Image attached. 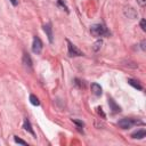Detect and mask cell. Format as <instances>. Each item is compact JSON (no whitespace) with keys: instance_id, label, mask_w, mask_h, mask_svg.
<instances>
[{"instance_id":"obj_1","label":"cell","mask_w":146,"mask_h":146,"mask_svg":"<svg viewBox=\"0 0 146 146\" xmlns=\"http://www.w3.org/2000/svg\"><path fill=\"white\" fill-rule=\"evenodd\" d=\"M90 32L96 38H99V36H108L110 35V32L108 30L106 29L105 25L103 24H94L91 27H90Z\"/></svg>"},{"instance_id":"obj_2","label":"cell","mask_w":146,"mask_h":146,"mask_svg":"<svg viewBox=\"0 0 146 146\" xmlns=\"http://www.w3.org/2000/svg\"><path fill=\"white\" fill-rule=\"evenodd\" d=\"M137 123L143 124L141 121H136V120H133V119L123 117V119H121V120L117 122V125H119L121 129H129V128H131L133 124H137Z\"/></svg>"},{"instance_id":"obj_3","label":"cell","mask_w":146,"mask_h":146,"mask_svg":"<svg viewBox=\"0 0 146 146\" xmlns=\"http://www.w3.org/2000/svg\"><path fill=\"white\" fill-rule=\"evenodd\" d=\"M67 44H68V55L71 57H73V56H83V52L81 50H79L70 40H67Z\"/></svg>"},{"instance_id":"obj_4","label":"cell","mask_w":146,"mask_h":146,"mask_svg":"<svg viewBox=\"0 0 146 146\" xmlns=\"http://www.w3.org/2000/svg\"><path fill=\"white\" fill-rule=\"evenodd\" d=\"M32 50L34 54H40L42 50V41L40 40L39 36H34L33 43H32Z\"/></svg>"},{"instance_id":"obj_5","label":"cell","mask_w":146,"mask_h":146,"mask_svg":"<svg viewBox=\"0 0 146 146\" xmlns=\"http://www.w3.org/2000/svg\"><path fill=\"white\" fill-rule=\"evenodd\" d=\"M123 13H124V15H125L128 18H130V19L137 18V11H136L132 7H125L124 10H123Z\"/></svg>"},{"instance_id":"obj_6","label":"cell","mask_w":146,"mask_h":146,"mask_svg":"<svg viewBox=\"0 0 146 146\" xmlns=\"http://www.w3.org/2000/svg\"><path fill=\"white\" fill-rule=\"evenodd\" d=\"M43 31L46 32L47 36H48V40L50 43H52V27H51V24L48 23L46 25H43Z\"/></svg>"},{"instance_id":"obj_7","label":"cell","mask_w":146,"mask_h":146,"mask_svg":"<svg viewBox=\"0 0 146 146\" xmlns=\"http://www.w3.org/2000/svg\"><path fill=\"white\" fill-rule=\"evenodd\" d=\"M146 137V131L144 129H140V130H137L135 131L133 133H131V138L132 139H143Z\"/></svg>"},{"instance_id":"obj_8","label":"cell","mask_w":146,"mask_h":146,"mask_svg":"<svg viewBox=\"0 0 146 146\" xmlns=\"http://www.w3.org/2000/svg\"><path fill=\"white\" fill-rule=\"evenodd\" d=\"M23 64H24V66L26 68L31 70V67H32V60H31V57H30L29 54H24V56H23Z\"/></svg>"},{"instance_id":"obj_9","label":"cell","mask_w":146,"mask_h":146,"mask_svg":"<svg viewBox=\"0 0 146 146\" xmlns=\"http://www.w3.org/2000/svg\"><path fill=\"white\" fill-rule=\"evenodd\" d=\"M91 92L95 96H100L102 95V87L98 83H91Z\"/></svg>"},{"instance_id":"obj_10","label":"cell","mask_w":146,"mask_h":146,"mask_svg":"<svg viewBox=\"0 0 146 146\" xmlns=\"http://www.w3.org/2000/svg\"><path fill=\"white\" fill-rule=\"evenodd\" d=\"M23 128L27 131V132H30L31 135H33V136H35V133H34V131H33V129H32V125H31V123H30V121L27 120V119H25L24 120V123H23Z\"/></svg>"},{"instance_id":"obj_11","label":"cell","mask_w":146,"mask_h":146,"mask_svg":"<svg viewBox=\"0 0 146 146\" xmlns=\"http://www.w3.org/2000/svg\"><path fill=\"white\" fill-rule=\"evenodd\" d=\"M128 83H129L130 86H132L133 88L138 89V90H143V87H141V84H140L138 81L133 80V79H128Z\"/></svg>"},{"instance_id":"obj_12","label":"cell","mask_w":146,"mask_h":146,"mask_svg":"<svg viewBox=\"0 0 146 146\" xmlns=\"http://www.w3.org/2000/svg\"><path fill=\"white\" fill-rule=\"evenodd\" d=\"M108 104H110L111 108L113 110V112H120V111H121V107H120L119 105H116L112 98H110V99H108Z\"/></svg>"},{"instance_id":"obj_13","label":"cell","mask_w":146,"mask_h":146,"mask_svg":"<svg viewBox=\"0 0 146 146\" xmlns=\"http://www.w3.org/2000/svg\"><path fill=\"white\" fill-rule=\"evenodd\" d=\"M30 102H31V104H32V105H34V106L40 105L39 99H38V98H36V96H34V95H30Z\"/></svg>"},{"instance_id":"obj_14","label":"cell","mask_w":146,"mask_h":146,"mask_svg":"<svg viewBox=\"0 0 146 146\" xmlns=\"http://www.w3.org/2000/svg\"><path fill=\"white\" fill-rule=\"evenodd\" d=\"M102 46H103V41H102V40H97V41L94 43L92 49H94L95 51H98V50L102 48Z\"/></svg>"},{"instance_id":"obj_15","label":"cell","mask_w":146,"mask_h":146,"mask_svg":"<svg viewBox=\"0 0 146 146\" xmlns=\"http://www.w3.org/2000/svg\"><path fill=\"white\" fill-rule=\"evenodd\" d=\"M14 140L17 143V144H22V145H26V141L25 140H23V139H21V138H18L17 136H14Z\"/></svg>"},{"instance_id":"obj_16","label":"cell","mask_w":146,"mask_h":146,"mask_svg":"<svg viewBox=\"0 0 146 146\" xmlns=\"http://www.w3.org/2000/svg\"><path fill=\"white\" fill-rule=\"evenodd\" d=\"M140 27H141L143 31H146V21H145V18H143L140 21Z\"/></svg>"},{"instance_id":"obj_17","label":"cell","mask_w":146,"mask_h":146,"mask_svg":"<svg viewBox=\"0 0 146 146\" xmlns=\"http://www.w3.org/2000/svg\"><path fill=\"white\" fill-rule=\"evenodd\" d=\"M137 2H138V5L140 7H144L146 5V0H137Z\"/></svg>"},{"instance_id":"obj_18","label":"cell","mask_w":146,"mask_h":146,"mask_svg":"<svg viewBox=\"0 0 146 146\" xmlns=\"http://www.w3.org/2000/svg\"><path fill=\"white\" fill-rule=\"evenodd\" d=\"M97 110H98V113H99V114H102V115H103V117H105V114H104V112L102 111V108H100V107H98Z\"/></svg>"},{"instance_id":"obj_19","label":"cell","mask_w":146,"mask_h":146,"mask_svg":"<svg viewBox=\"0 0 146 146\" xmlns=\"http://www.w3.org/2000/svg\"><path fill=\"white\" fill-rule=\"evenodd\" d=\"M73 122H74V123H76V124H79V125H81V127L83 125V123H82V122H80V121H76V120H74Z\"/></svg>"},{"instance_id":"obj_20","label":"cell","mask_w":146,"mask_h":146,"mask_svg":"<svg viewBox=\"0 0 146 146\" xmlns=\"http://www.w3.org/2000/svg\"><path fill=\"white\" fill-rule=\"evenodd\" d=\"M141 49H143V50L146 49V47H145V41H141Z\"/></svg>"},{"instance_id":"obj_21","label":"cell","mask_w":146,"mask_h":146,"mask_svg":"<svg viewBox=\"0 0 146 146\" xmlns=\"http://www.w3.org/2000/svg\"><path fill=\"white\" fill-rule=\"evenodd\" d=\"M10 2H11L14 6H17V0H10Z\"/></svg>"}]
</instances>
